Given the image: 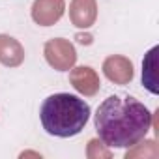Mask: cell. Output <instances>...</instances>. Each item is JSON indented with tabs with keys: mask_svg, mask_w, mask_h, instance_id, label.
<instances>
[{
	"mask_svg": "<svg viewBox=\"0 0 159 159\" xmlns=\"http://www.w3.org/2000/svg\"><path fill=\"white\" fill-rule=\"evenodd\" d=\"M103 73L111 83L124 86L133 81L135 69H133V62L129 58H125L122 54H111L103 62Z\"/></svg>",
	"mask_w": 159,
	"mask_h": 159,
	"instance_id": "cell-5",
	"label": "cell"
},
{
	"mask_svg": "<svg viewBox=\"0 0 159 159\" xmlns=\"http://www.w3.org/2000/svg\"><path fill=\"white\" fill-rule=\"evenodd\" d=\"M66 11V0H34L32 19L39 26L56 25Z\"/></svg>",
	"mask_w": 159,
	"mask_h": 159,
	"instance_id": "cell-6",
	"label": "cell"
},
{
	"mask_svg": "<svg viewBox=\"0 0 159 159\" xmlns=\"http://www.w3.org/2000/svg\"><path fill=\"white\" fill-rule=\"evenodd\" d=\"M86 155H88V159H109V157H112V152L109 150V146L103 144L101 139H92L88 142Z\"/></svg>",
	"mask_w": 159,
	"mask_h": 159,
	"instance_id": "cell-11",
	"label": "cell"
},
{
	"mask_svg": "<svg viewBox=\"0 0 159 159\" xmlns=\"http://www.w3.org/2000/svg\"><path fill=\"white\" fill-rule=\"evenodd\" d=\"M43 54L47 64L56 71H69L77 62V51L69 39L52 38L45 43Z\"/></svg>",
	"mask_w": 159,
	"mask_h": 159,
	"instance_id": "cell-3",
	"label": "cell"
},
{
	"mask_svg": "<svg viewBox=\"0 0 159 159\" xmlns=\"http://www.w3.org/2000/svg\"><path fill=\"white\" fill-rule=\"evenodd\" d=\"M25 62V47L13 36L0 34V64L6 67H19Z\"/></svg>",
	"mask_w": 159,
	"mask_h": 159,
	"instance_id": "cell-8",
	"label": "cell"
},
{
	"mask_svg": "<svg viewBox=\"0 0 159 159\" xmlns=\"http://www.w3.org/2000/svg\"><path fill=\"white\" fill-rule=\"evenodd\" d=\"M79 41H81V43H90L92 38L90 36H79Z\"/></svg>",
	"mask_w": 159,
	"mask_h": 159,
	"instance_id": "cell-12",
	"label": "cell"
},
{
	"mask_svg": "<svg viewBox=\"0 0 159 159\" xmlns=\"http://www.w3.org/2000/svg\"><path fill=\"white\" fill-rule=\"evenodd\" d=\"M159 155V150H157V144L155 140H144L140 139L137 144L129 146L127 152H125V159H137V157H157Z\"/></svg>",
	"mask_w": 159,
	"mask_h": 159,
	"instance_id": "cell-10",
	"label": "cell"
},
{
	"mask_svg": "<svg viewBox=\"0 0 159 159\" xmlns=\"http://www.w3.org/2000/svg\"><path fill=\"white\" fill-rule=\"evenodd\" d=\"M96 131L109 148L137 144L153 125V114L131 96H109L96 111Z\"/></svg>",
	"mask_w": 159,
	"mask_h": 159,
	"instance_id": "cell-1",
	"label": "cell"
},
{
	"mask_svg": "<svg viewBox=\"0 0 159 159\" xmlns=\"http://www.w3.org/2000/svg\"><path fill=\"white\" fill-rule=\"evenodd\" d=\"M69 83L79 94H83L86 98H94L101 88L99 75L90 66H77V67L73 66L69 69Z\"/></svg>",
	"mask_w": 159,
	"mask_h": 159,
	"instance_id": "cell-4",
	"label": "cell"
},
{
	"mask_svg": "<svg viewBox=\"0 0 159 159\" xmlns=\"http://www.w3.org/2000/svg\"><path fill=\"white\" fill-rule=\"evenodd\" d=\"M43 129L58 139L79 135L90 120V105L73 94H52L39 109Z\"/></svg>",
	"mask_w": 159,
	"mask_h": 159,
	"instance_id": "cell-2",
	"label": "cell"
},
{
	"mask_svg": "<svg viewBox=\"0 0 159 159\" xmlns=\"http://www.w3.org/2000/svg\"><path fill=\"white\" fill-rule=\"evenodd\" d=\"M69 19L77 28H90L98 19V2L96 0H71Z\"/></svg>",
	"mask_w": 159,
	"mask_h": 159,
	"instance_id": "cell-7",
	"label": "cell"
},
{
	"mask_svg": "<svg viewBox=\"0 0 159 159\" xmlns=\"http://www.w3.org/2000/svg\"><path fill=\"white\" fill-rule=\"evenodd\" d=\"M159 47H153L146 60L142 62V84L152 92V94H157V79H155V54H157Z\"/></svg>",
	"mask_w": 159,
	"mask_h": 159,
	"instance_id": "cell-9",
	"label": "cell"
}]
</instances>
